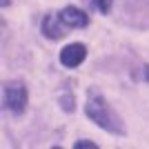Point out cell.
Listing matches in <instances>:
<instances>
[{
  "instance_id": "obj_1",
  "label": "cell",
  "mask_w": 149,
  "mask_h": 149,
  "mask_svg": "<svg viewBox=\"0 0 149 149\" xmlns=\"http://www.w3.org/2000/svg\"><path fill=\"white\" fill-rule=\"evenodd\" d=\"M85 111H87V116L98 125L100 129L109 131V134H116V136H123L125 134V127H123V123H120L118 113L107 105L105 98H102L96 89H91V91L87 93V107H85Z\"/></svg>"
},
{
  "instance_id": "obj_3",
  "label": "cell",
  "mask_w": 149,
  "mask_h": 149,
  "mask_svg": "<svg viewBox=\"0 0 149 149\" xmlns=\"http://www.w3.org/2000/svg\"><path fill=\"white\" fill-rule=\"evenodd\" d=\"M58 16H60L65 27H74V29H82V27H87V22H89V16L85 11H80L78 7H65Z\"/></svg>"
},
{
  "instance_id": "obj_2",
  "label": "cell",
  "mask_w": 149,
  "mask_h": 149,
  "mask_svg": "<svg viewBox=\"0 0 149 149\" xmlns=\"http://www.w3.org/2000/svg\"><path fill=\"white\" fill-rule=\"evenodd\" d=\"M2 102L9 111L22 113L27 107V89L22 82H7L5 91H2Z\"/></svg>"
},
{
  "instance_id": "obj_5",
  "label": "cell",
  "mask_w": 149,
  "mask_h": 149,
  "mask_svg": "<svg viewBox=\"0 0 149 149\" xmlns=\"http://www.w3.org/2000/svg\"><path fill=\"white\" fill-rule=\"evenodd\" d=\"M62 20H60V16L58 18H54V16H47L45 18V22H42V33L47 38H51V40H58V38H62L65 36V31H62Z\"/></svg>"
},
{
  "instance_id": "obj_4",
  "label": "cell",
  "mask_w": 149,
  "mask_h": 149,
  "mask_svg": "<svg viewBox=\"0 0 149 149\" xmlns=\"http://www.w3.org/2000/svg\"><path fill=\"white\" fill-rule=\"evenodd\" d=\"M85 56H87L85 45L74 42V45H67V47L60 51V62L65 67H78V65L85 60Z\"/></svg>"
},
{
  "instance_id": "obj_6",
  "label": "cell",
  "mask_w": 149,
  "mask_h": 149,
  "mask_svg": "<svg viewBox=\"0 0 149 149\" xmlns=\"http://www.w3.org/2000/svg\"><path fill=\"white\" fill-rule=\"evenodd\" d=\"M96 2V7H98L102 13H109L111 11V5H113V0H93Z\"/></svg>"
},
{
  "instance_id": "obj_7",
  "label": "cell",
  "mask_w": 149,
  "mask_h": 149,
  "mask_svg": "<svg viewBox=\"0 0 149 149\" xmlns=\"http://www.w3.org/2000/svg\"><path fill=\"white\" fill-rule=\"evenodd\" d=\"M76 149H98V145L89 143V140H78V143H76Z\"/></svg>"
},
{
  "instance_id": "obj_8",
  "label": "cell",
  "mask_w": 149,
  "mask_h": 149,
  "mask_svg": "<svg viewBox=\"0 0 149 149\" xmlns=\"http://www.w3.org/2000/svg\"><path fill=\"white\" fill-rule=\"evenodd\" d=\"M0 5H2V7H7V5H9V0H0Z\"/></svg>"
}]
</instances>
